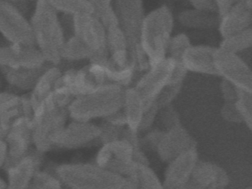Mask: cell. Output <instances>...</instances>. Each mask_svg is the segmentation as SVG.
I'll return each mask as SVG.
<instances>
[{"label": "cell", "mask_w": 252, "mask_h": 189, "mask_svg": "<svg viewBox=\"0 0 252 189\" xmlns=\"http://www.w3.org/2000/svg\"><path fill=\"white\" fill-rule=\"evenodd\" d=\"M34 45L7 43L0 46V73L8 91L28 94L39 77L51 66Z\"/></svg>", "instance_id": "cell-1"}, {"label": "cell", "mask_w": 252, "mask_h": 189, "mask_svg": "<svg viewBox=\"0 0 252 189\" xmlns=\"http://www.w3.org/2000/svg\"><path fill=\"white\" fill-rule=\"evenodd\" d=\"M73 97L56 86L54 91L33 110V148L41 153L55 149V143L69 121V106Z\"/></svg>", "instance_id": "cell-2"}, {"label": "cell", "mask_w": 252, "mask_h": 189, "mask_svg": "<svg viewBox=\"0 0 252 189\" xmlns=\"http://www.w3.org/2000/svg\"><path fill=\"white\" fill-rule=\"evenodd\" d=\"M30 22L35 47L48 63L60 66L65 36L60 14L47 0H39L35 3Z\"/></svg>", "instance_id": "cell-3"}, {"label": "cell", "mask_w": 252, "mask_h": 189, "mask_svg": "<svg viewBox=\"0 0 252 189\" xmlns=\"http://www.w3.org/2000/svg\"><path fill=\"white\" fill-rule=\"evenodd\" d=\"M125 87L107 83L94 91L73 99L69 106L70 120L92 122L122 110Z\"/></svg>", "instance_id": "cell-4"}, {"label": "cell", "mask_w": 252, "mask_h": 189, "mask_svg": "<svg viewBox=\"0 0 252 189\" xmlns=\"http://www.w3.org/2000/svg\"><path fill=\"white\" fill-rule=\"evenodd\" d=\"M174 22L173 13L166 4L145 15L140 32L139 44L148 59L150 66L167 56Z\"/></svg>", "instance_id": "cell-5"}, {"label": "cell", "mask_w": 252, "mask_h": 189, "mask_svg": "<svg viewBox=\"0 0 252 189\" xmlns=\"http://www.w3.org/2000/svg\"><path fill=\"white\" fill-rule=\"evenodd\" d=\"M64 36L73 35L91 52L89 62L104 63L109 58L106 31L99 18L94 13L70 16L60 15Z\"/></svg>", "instance_id": "cell-6"}, {"label": "cell", "mask_w": 252, "mask_h": 189, "mask_svg": "<svg viewBox=\"0 0 252 189\" xmlns=\"http://www.w3.org/2000/svg\"><path fill=\"white\" fill-rule=\"evenodd\" d=\"M54 173L67 189H122L125 177L90 163H64Z\"/></svg>", "instance_id": "cell-7"}, {"label": "cell", "mask_w": 252, "mask_h": 189, "mask_svg": "<svg viewBox=\"0 0 252 189\" xmlns=\"http://www.w3.org/2000/svg\"><path fill=\"white\" fill-rule=\"evenodd\" d=\"M95 164L124 177L136 174L139 165H147L138 146L125 139L103 143L95 157Z\"/></svg>", "instance_id": "cell-8"}, {"label": "cell", "mask_w": 252, "mask_h": 189, "mask_svg": "<svg viewBox=\"0 0 252 189\" xmlns=\"http://www.w3.org/2000/svg\"><path fill=\"white\" fill-rule=\"evenodd\" d=\"M107 83L110 82L103 63L89 62L82 67L63 69L57 86L76 98L88 94Z\"/></svg>", "instance_id": "cell-9"}, {"label": "cell", "mask_w": 252, "mask_h": 189, "mask_svg": "<svg viewBox=\"0 0 252 189\" xmlns=\"http://www.w3.org/2000/svg\"><path fill=\"white\" fill-rule=\"evenodd\" d=\"M0 34L7 43L34 45L30 18L19 7L0 0Z\"/></svg>", "instance_id": "cell-10"}, {"label": "cell", "mask_w": 252, "mask_h": 189, "mask_svg": "<svg viewBox=\"0 0 252 189\" xmlns=\"http://www.w3.org/2000/svg\"><path fill=\"white\" fill-rule=\"evenodd\" d=\"M113 9L127 39L131 58L140 44V32L146 15L144 0H114Z\"/></svg>", "instance_id": "cell-11"}, {"label": "cell", "mask_w": 252, "mask_h": 189, "mask_svg": "<svg viewBox=\"0 0 252 189\" xmlns=\"http://www.w3.org/2000/svg\"><path fill=\"white\" fill-rule=\"evenodd\" d=\"M175 62L166 56L161 62L150 66L140 77L134 88L145 105L146 110L154 103L160 92L170 83Z\"/></svg>", "instance_id": "cell-12"}, {"label": "cell", "mask_w": 252, "mask_h": 189, "mask_svg": "<svg viewBox=\"0 0 252 189\" xmlns=\"http://www.w3.org/2000/svg\"><path fill=\"white\" fill-rule=\"evenodd\" d=\"M214 63L218 76L222 77L237 89L252 93V70L238 54L218 47L214 53Z\"/></svg>", "instance_id": "cell-13"}, {"label": "cell", "mask_w": 252, "mask_h": 189, "mask_svg": "<svg viewBox=\"0 0 252 189\" xmlns=\"http://www.w3.org/2000/svg\"><path fill=\"white\" fill-rule=\"evenodd\" d=\"M101 133L100 126L94 123L71 120L60 132L55 149L73 150L85 147L99 140Z\"/></svg>", "instance_id": "cell-14"}, {"label": "cell", "mask_w": 252, "mask_h": 189, "mask_svg": "<svg viewBox=\"0 0 252 189\" xmlns=\"http://www.w3.org/2000/svg\"><path fill=\"white\" fill-rule=\"evenodd\" d=\"M43 154L33 148L26 156L6 165L5 189H29L36 173L40 170Z\"/></svg>", "instance_id": "cell-15"}, {"label": "cell", "mask_w": 252, "mask_h": 189, "mask_svg": "<svg viewBox=\"0 0 252 189\" xmlns=\"http://www.w3.org/2000/svg\"><path fill=\"white\" fill-rule=\"evenodd\" d=\"M32 124V115H25L14 121L10 127L4 139L8 148V159L5 167L21 159L33 149Z\"/></svg>", "instance_id": "cell-16"}, {"label": "cell", "mask_w": 252, "mask_h": 189, "mask_svg": "<svg viewBox=\"0 0 252 189\" xmlns=\"http://www.w3.org/2000/svg\"><path fill=\"white\" fill-rule=\"evenodd\" d=\"M252 0H237L220 16L218 31L222 38L252 28Z\"/></svg>", "instance_id": "cell-17"}, {"label": "cell", "mask_w": 252, "mask_h": 189, "mask_svg": "<svg viewBox=\"0 0 252 189\" xmlns=\"http://www.w3.org/2000/svg\"><path fill=\"white\" fill-rule=\"evenodd\" d=\"M197 162V155L194 148L171 160L163 183L165 189H181L187 186Z\"/></svg>", "instance_id": "cell-18"}, {"label": "cell", "mask_w": 252, "mask_h": 189, "mask_svg": "<svg viewBox=\"0 0 252 189\" xmlns=\"http://www.w3.org/2000/svg\"><path fill=\"white\" fill-rule=\"evenodd\" d=\"M25 115L33 116L29 94L0 92V127L8 132L14 121Z\"/></svg>", "instance_id": "cell-19"}, {"label": "cell", "mask_w": 252, "mask_h": 189, "mask_svg": "<svg viewBox=\"0 0 252 189\" xmlns=\"http://www.w3.org/2000/svg\"><path fill=\"white\" fill-rule=\"evenodd\" d=\"M194 148L193 140L181 126L161 131L156 150L163 160L170 162L183 152Z\"/></svg>", "instance_id": "cell-20"}, {"label": "cell", "mask_w": 252, "mask_h": 189, "mask_svg": "<svg viewBox=\"0 0 252 189\" xmlns=\"http://www.w3.org/2000/svg\"><path fill=\"white\" fill-rule=\"evenodd\" d=\"M104 28L109 59L119 67L132 66L136 69L135 64L131 61L126 35L119 26V24H110Z\"/></svg>", "instance_id": "cell-21"}, {"label": "cell", "mask_w": 252, "mask_h": 189, "mask_svg": "<svg viewBox=\"0 0 252 189\" xmlns=\"http://www.w3.org/2000/svg\"><path fill=\"white\" fill-rule=\"evenodd\" d=\"M216 47L191 44L182 56V63L187 72L218 75L214 63Z\"/></svg>", "instance_id": "cell-22"}, {"label": "cell", "mask_w": 252, "mask_h": 189, "mask_svg": "<svg viewBox=\"0 0 252 189\" xmlns=\"http://www.w3.org/2000/svg\"><path fill=\"white\" fill-rule=\"evenodd\" d=\"M63 68L57 65H51L39 77L29 94L32 110L37 107L55 90L59 78L61 76Z\"/></svg>", "instance_id": "cell-23"}, {"label": "cell", "mask_w": 252, "mask_h": 189, "mask_svg": "<svg viewBox=\"0 0 252 189\" xmlns=\"http://www.w3.org/2000/svg\"><path fill=\"white\" fill-rule=\"evenodd\" d=\"M177 19L181 26L188 29L209 31L218 28L220 16L218 13L190 8L180 12Z\"/></svg>", "instance_id": "cell-24"}, {"label": "cell", "mask_w": 252, "mask_h": 189, "mask_svg": "<svg viewBox=\"0 0 252 189\" xmlns=\"http://www.w3.org/2000/svg\"><path fill=\"white\" fill-rule=\"evenodd\" d=\"M145 105L134 87L125 88L122 112L129 129L137 132L140 129L145 112Z\"/></svg>", "instance_id": "cell-25"}, {"label": "cell", "mask_w": 252, "mask_h": 189, "mask_svg": "<svg viewBox=\"0 0 252 189\" xmlns=\"http://www.w3.org/2000/svg\"><path fill=\"white\" fill-rule=\"evenodd\" d=\"M50 5L60 15L85 14L94 13L89 0H47Z\"/></svg>", "instance_id": "cell-26"}, {"label": "cell", "mask_w": 252, "mask_h": 189, "mask_svg": "<svg viewBox=\"0 0 252 189\" xmlns=\"http://www.w3.org/2000/svg\"><path fill=\"white\" fill-rule=\"evenodd\" d=\"M252 44V30L250 28L246 31L222 38L219 48L238 54L240 52L250 48Z\"/></svg>", "instance_id": "cell-27"}, {"label": "cell", "mask_w": 252, "mask_h": 189, "mask_svg": "<svg viewBox=\"0 0 252 189\" xmlns=\"http://www.w3.org/2000/svg\"><path fill=\"white\" fill-rule=\"evenodd\" d=\"M29 189H67L54 171L39 170Z\"/></svg>", "instance_id": "cell-28"}, {"label": "cell", "mask_w": 252, "mask_h": 189, "mask_svg": "<svg viewBox=\"0 0 252 189\" xmlns=\"http://www.w3.org/2000/svg\"><path fill=\"white\" fill-rule=\"evenodd\" d=\"M191 45V41L187 34L181 33L172 36L167 47L168 57L175 62H182L184 52Z\"/></svg>", "instance_id": "cell-29"}, {"label": "cell", "mask_w": 252, "mask_h": 189, "mask_svg": "<svg viewBox=\"0 0 252 189\" xmlns=\"http://www.w3.org/2000/svg\"><path fill=\"white\" fill-rule=\"evenodd\" d=\"M138 189H165L153 170L147 165H141L136 171Z\"/></svg>", "instance_id": "cell-30"}, {"label": "cell", "mask_w": 252, "mask_h": 189, "mask_svg": "<svg viewBox=\"0 0 252 189\" xmlns=\"http://www.w3.org/2000/svg\"><path fill=\"white\" fill-rule=\"evenodd\" d=\"M235 103L237 110L240 112L243 121L248 124L249 128L252 126V93L238 89V94Z\"/></svg>", "instance_id": "cell-31"}, {"label": "cell", "mask_w": 252, "mask_h": 189, "mask_svg": "<svg viewBox=\"0 0 252 189\" xmlns=\"http://www.w3.org/2000/svg\"><path fill=\"white\" fill-rule=\"evenodd\" d=\"M182 84H168L156 97L154 103L158 109L171 104L177 94L179 93Z\"/></svg>", "instance_id": "cell-32"}, {"label": "cell", "mask_w": 252, "mask_h": 189, "mask_svg": "<svg viewBox=\"0 0 252 189\" xmlns=\"http://www.w3.org/2000/svg\"><path fill=\"white\" fill-rule=\"evenodd\" d=\"M221 113H222V116L227 121H233V122H241L243 121L234 103L225 102L222 107Z\"/></svg>", "instance_id": "cell-33"}, {"label": "cell", "mask_w": 252, "mask_h": 189, "mask_svg": "<svg viewBox=\"0 0 252 189\" xmlns=\"http://www.w3.org/2000/svg\"><path fill=\"white\" fill-rule=\"evenodd\" d=\"M220 90L225 102L234 103L236 101L238 94V89L231 83L222 79L220 83Z\"/></svg>", "instance_id": "cell-34"}, {"label": "cell", "mask_w": 252, "mask_h": 189, "mask_svg": "<svg viewBox=\"0 0 252 189\" xmlns=\"http://www.w3.org/2000/svg\"><path fill=\"white\" fill-rule=\"evenodd\" d=\"M94 9V14L101 18L109 10L113 8L114 0H89Z\"/></svg>", "instance_id": "cell-35"}, {"label": "cell", "mask_w": 252, "mask_h": 189, "mask_svg": "<svg viewBox=\"0 0 252 189\" xmlns=\"http://www.w3.org/2000/svg\"><path fill=\"white\" fill-rule=\"evenodd\" d=\"M189 1L192 8L196 10L218 13V7L215 0H189Z\"/></svg>", "instance_id": "cell-36"}, {"label": "cell", "mask_w": 252, "mask_h": 189, "mask_svg": "<svg viewBox=\"0 0 252 189\" xmlns=\"http://www.w3.org/2000/svg\"><path fill=\"white\" fill-rule=\"evenodd\" d=\"M237 1V0H215L218 14L220 16H222Z\"/></svg>", "instance_id": "cell-37"}, {"label": "cell", "mask_w": 252, "mask_h": 189, "mask_svg": "<svg viewBox=\"0 0 252 189\" xmlns=\"http://www.w3.org/2000/svg\"><path fill=\"white\" fill-rule=\"evenodd\" d=\"M8 159V148L5 140H0V170L4 168Z\"/></svg>", "instance_id": "cell-38"}, {"label": "cell", "mask_w": 252, "mask_h": 189, "mask_svg": "<svg viewBox=\"0 0 252 189\" xmlns=\"http://www.w3.org/2000/svg\"><path fill=\"white\" fill-rule=\"evenodd\" d=\"M125 183L122 189H138L136 174L125 177Z\"/></svg>", "instance_id": "cell-39"}, {"label": "cell", "mask_w": 252, "mask_h": 189, "mask_svg": "<svg viewBox=\"0 0 252 189\" xmlns=\"http://www.w3.org/2000/svg\"><path fill=\"white\" fill-rule=\"evenodd\" d=\"M2 1H7V2L11 3V4H14L17 7L20 9L22 11L24 12L26 14V11L28 10V4L30 1L28 0H2Z\"/></svg>", "instance_id": "cell-40"}, {"label": "cell", "mask_w": 252, "mask_h": 189, "mask_svg": "<svg viewBox=\"0 0 252 189\" xmlns=\"http://www.w3.org/2000/svg\"><path fill=\"white\" fill-rule=\"evenodd\" d=\"M4 85H6V84H5V80H4L2 74L0 73V92L4 91L2 90L4 88Z\"/></svg>", "instance_id": "cell-41"}, {"label": "cell", "mask_w": 252, "mask_h": 189, "mask_svg": "<svg viewBox=\"0 0 252 189\" xmlns=\"http://www.w3.org/2000/svg\"><path fill=\"white\" fill-rule=\"evenodd\" d=\"M7 131L4 130L3 128L0 127V140H4L5 136H6Z\"/></svg>", "instance_id": "cell-42"}, {"label": "cell", "mask_w": 252, "mask_h": 189, "mask_svg": "<svg viewBox=\"0 0 252 189\" xmlns=\"http://www.w3.org/2000/svg\"><path fill=\"white\" fill-rule=\"evenodd\" d=\"M5 187H6L5 180L2 177H0V189H5Z\"/></svg>", "instance_id": "cell-43"}, {"label": "cell", "mask_w": 252, "mask_h": 189, "mask_svg": "<svg viewBox=\"0 0 252 189\" xmlns=\"http://www.w3.org/2000/svg\"><path fill=\"white\" fill-rule=\"evenodd\" d=\"M181 189H199L198 188L194 187V186H191L189 183L187 185V186H184V188Z\"/></svg>", "instance_id": "cell-44"}, {"label": "cell", "mask_w": 252, "mask_h": 189, "mask_svg": "<svg viewBox=\"0 0 252 189\" xmlns=\"http://www.w3.org/2000/svg\"><path fill=\"white\" fill-rule=\"evenodd\" d=\"M28 1H30V2L36 3V1H39V0H28Z\"/></svg>", "instance_id": "cell-45"}]
</instances>
